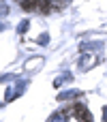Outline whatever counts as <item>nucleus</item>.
Instances as JSON below:
<instances>
[{
    "instance_id": "nucleus-1",
    "label": "nucleus",
    "mask_w": 107,
    "mask_h": 122,
    "mask_svg": "<svg viewBox=\"0 0 107 122\" xmlns=\"http://www.w3.org/2000/svg\"><path fill=\"white\" fill-rule=\"evenodd\" d=\"M75 116L79 118V122H92V116H90V112L84 107V105H75Z\"/></svg>"
},
{
    "instance_id": "nucleus-2",
    "label": "nucleus",
    "mask_w": 107,
    "mask_h": 122,
    "mask_svg": "<svg viewBox=\"0 0 107 122\" xmlns=\"http://www.w3.org/2000/svg\"><path fill=\"white\" fill-rule=\"evenodd\" d=\"M97 62V56H90V54H84V58L79 60V66L82 69H90L92 64Z\"/></svg>"
},
{
    "instance_id": "nucleus-7",
    "label": "nucleus",
    "mask_w": 107,
    "mask_h": 122,
    "mask_svg": "<svg viewBox=\"0 0 107 122\" xmlns=\"http://www.w3.org/2000/svg\"><path fill=\"white\" fill-rule=\"evenodd\" d=\"M6 13H9V6H6V4H2V2H0V15H6Z\"/></svg>"
},
{
    "instance_id": "nucleus-6",
    "label": "nucleus",
    "mask_w": 107,
    "mask_h": 122,
    "mask_svg": "<svg viewBox=\"0 0 107 122\" xmlns=\"http://www.w3.org/2000/svg\"><path fill=\"white\" fill-rule=\"evenodd\" d=\"M39 64H41V58H36V60L28 62V64H26V69H34V66H39Z\"/></svg>"
},
{
    "instance_id": "nucleus-10",
    "label": "nucleus",
    "mask_w": 107,
    "mask_h": 122,
    "mask_svg": "<svg viewBox=\"0 0 107 122\" xmlns=\"http://www.w3.org/2000/svg\"><path fill=\"white\" fill-rule=\"evenodd\" d=\"M0 28H2V24H0Z\"/></svg>"
},
{
    "instance_id": "nucleus-9",
    "label": "nucleus",
    "mask_w": 107,
    "mask_h": 122,
    "mask_svg": "<svg viewBox=\"0 0 107 122\" xmlns=\"http://www.w3.org/2000/svg\"><path fill=\"white\" fill-rule=\"evenodd\" d=\"M103 118H105V120H107V107H105V112H103Z\"/></svg>"
},
{
    "instance_id": "nucleus-5",
    "label": "nucleus",
    "mask_w": 107,
    "mask_h": 122,
    "mask_svg": "<svg viewBox=\"0 0 107 122\" xmlns=\"http://www.w3.org/2000/svg\"><path fill=\"white\" fill-rule=\"evenodd\" d=\"M28 26H30V24H28V19H24V21L17 26V32H19V34H24V32L28 30Z\"/></svg>"
},
{
    "instance_id": "nucleus-4",
    "label": "nucleus",
    "mask_w": 107,
    "mask_h": 122,
    "mask_svg": "<svg viewBox=\"0 0 107 122\" xmlns=\"http://www.w3.org/2000/svg\"><path fill=\"white\" fill-rule=\"evenodd\" d=\"M49 122H66V114H64V112H56V114L49 118Z\"/></svg>"
},
{
    "instance_id": "nucleus-3",
    "label": "nucleus",
    "mask_w": 107,
    "mask_h": 122,
    "mask_svg": "<svg viewBox=\"0 0 107 122\" xmlns=\"http://www.w3.org/2000/svg\"><path fill=\"white\" fill-rule=\"evenodd\" d=\"M21 9L24 11H34V9H39V2L36 0H24L21 2Z\"/></svg>"
},
{
    "instance_id": "nucleus-8",
    "label": "nucleus",
    "mask_w": 107,
    "mask_h": 122,
    "mask_svg": "<svg viewBox=\"0 0 107 122\" xmlns=\"http://www.w3.org/2000/svg\"><path fill=\"white\" fill-rule=\"evenodd\" d=\"M47 41H49L47 34H41V36H39V43H47Z\"/></svg>"
},
{
    "instance_id": "nucleus-11",
    "label": "nucleus",
    "mask_w": 107,
    "mask_h": 122,
    "mask_svg": "<svg viewBox=\"0 0 107 122\" xmlns=\"http://www.w3.org/2000/svg\"><path fill=\"white\" fill-rule=\"evenodd\" d=\"M21 2H24V0H21Z\"/></svg>"
}]
</instances>
